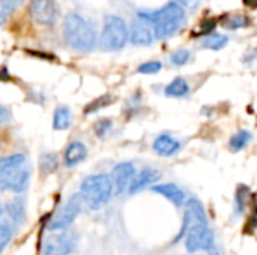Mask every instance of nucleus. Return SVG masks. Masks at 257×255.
Masks as SVG:
<instances>
[{
	"label": "nucleus",
	"mask_w": 257,
	"mask_h": 255,
	"mask_svg": "<svg viewBox=\"0 0 257 255\" xmlns=\"http://www.w3.org/2000/svg\"><path fill=\"white\" fill-rule=\"evenodd\" d=\"M63 38L68 47L87 53L96 45V32L89 21L78 14H68L63 23Z\"/></svg>",
	"instance_id": "f257e3e1"
},
{
	"label": "nucleus",
	"mask_w": 257,
	"mask_h": 255,
	"mask_svg": "<svg viewBox=\"0 0 257 255\" xmlns=\"http://www.w3.org/2000/svg\"><path fill=\"white\" fill-rule=\"evenodd\" d=\"M143 21H152L154 23V36L158 39H166L169 36H172L175 32L179 30V27L184 23L185 18V11L176 3V2H170L169 5H166L164 8L155 11V12H149L140 14Z\"/></svg>",
	"instance_id": "f03ea898"
},
{
	"label": "nucleus",
	"mask_w": 257,
	"mask_h": 255,
	"mask_svg": "<svg viewBox=\"0 0 257 255\" xmlns=\"http://www.w3.org/2000/svg\"><path fill=\"white\" fill-rule=\"evenodd\" d=\"M80 197L92 210L101 209L113 197V186L108 174L87 176L80 185Z\"/></svg>",
	"instance_id": "7ed1b4c3"
},
{
	"label": "nucleus",
	"mask_w": 257,
	"mask_h": 255,
	"mask_svg": "<svg viewBox=\"0 0 257 255\" xmlns=\"http://www.w3.org/2000/svg\"><path fill=\"white\" fill-rule=\"evenodd\" d=\"M128 41V26L122 17L107 15L104 29L99 38V48L102 51H119Z\"/></svg>",
	"instance_id": "20e7f679"
},
{
	"label": "nucleus",
	"mask_w": 257,
	"mask_h": 255,
	"mask_svg": "<svg viewBox=\"0 0 257 255\" xmlns=\"http://www.w3.org/2000/svg\"><path fill=\"white\" fill-rule=\"evenodd\" d=\"M185 234V248L188 252H209L215 246V236L208 224H193L187 228Z\"/></svg>",
	"instance_id": "39448f33"
},
{
	"label": "nucleus",
	"mask_w": 257,
	"mask_h": 255,
	"mask_svg": "<svg viewBox=\"0 0 257 255\" xmlns=\"http://www.w3.org/2000/svg\"><path fill=\"white\" fill-rule=\"evenodd\" d=\"M83 200L80 197V194H74L71 195L66 203L56 212V215L51 218L50 221V230L51 231H63L68 230V227L77 219V216L80 215L81 209H83Z\"/></svg>",
	"instance_id": "423d86ee"
},
{
	"label": "nucleus",
	"mask_w": 257,
	"mask_h": 255,
	"mask_svg": "<svg viewBox=\"0 0 257 255\" xmlns=\"http://www.w3.org/2000/svg\"><path fill=\"white\" fill-rule=\"evenodd\" d=\"M30 167L20 165L0 176V191H9L14 194H23L30 183Z\"/></svg>",
	"instance_id": "0eeeda50"
},
{
	"label": "nucleus",
	"mask_w": 257,
	"mask_h": 255,
	"mask_svg": "<svg viewBox=\"0 0 257 255\" xmlns=\"http://www.w3.org/2000/svg\"><path fill=\"white\" fill-rule=\"evenodd\" d=\"M77 245V234L72 230H63L45 240L44 255H71Z\"/></svg>",
	"instance_id": "6e6552de"
},
{
	"label": "nucleus",
	"mask_w": 257,
	"mask_h": 255,
	"mask_svg": "<svg viewBox=\"0 0 257 255\" xmlns=\"http://www.w3.org/2000/svg\"><path fill=\"white\" fill-rule=\"evenodd\" d=\"M30 15L39 26L51 27L59 20V6L56 0H33L30 3Z\"/></svg>",
	"instance_id": "1a4fd4ad"
},
{
	"label": "nucleus",
	"mask_w": 257,
	"mask_h": 255,
	"mask_svg": "<svg viewBox=\"0 0 257 255\" xmlns=\"http://www.w3.org/2000/svg\"><path fill=\"white\" fill-rule=\"evenodd\" d=\"M134 174H136V167H134L133 162H120V164H117L113 168L111 174L108 176L110 180H111L113 194L114 195H122L123 192H126Z\"/></svg>",
	"instance_id": "9d476101"
},
{
	"label": "nucleus",
	"mask_w": 257,
	"mask_h": 255,
	"mask_svg": "<svg viewBox=\"0 0 257 255\" xmlns=\"http://www.w3.org/2000/svg\"><path fill=\"white\" fill-rule=\"evenodd\" d=\"M193 224H208V216L205 212L203 204L197 198H190L185 203V213H184V225H182V233L185 234L187 228Z\"/></svg>",
	"instance_id": "9b49d317"
},
{
	"label": "nucleus",
	"mask_w": 257,
	"mask_h": 255,
	"mask_svg": "<svg viewBox=\"0 0 257 255\" xmlns=\"http://www.w3.org/2000/svg\"><path fill=\"white\" fill-rule=\"evenodd\" d=\"M160 177H161V174L157 170H154V168H142L139 173L136 171V174H134V177H133V180L130 183L128 192L136 194V192H139V191H142L145 188H149L155 182H158Z\"/></svg>",
	"instance_id": "f8f14e48"
},
{
	"label": "nucleus",
	"mask_w": 257,
	"mask_h": 255,
	"mask_svg": "<svg viewBox=\"0 0 257 255\" xmlns=\"http://www.w3.org/2000/svg\"><path fill=\"white\" fill-rule=\"evenodd\" d=\"M3 212L8 215L9 218V222L12 224V227H20L24 224L26 221V201L24 198L21 197H14L11 201H8L5 206H3Z\"/></svg>",
	"instance_id": "ddd939ff"
},
{
	"label": "nucleus",
	"mask_w": 257,
	"mask_h": 255,
	"mask_svg": "<svg viewBox=\"0 0 257 255\" xmlns=\"http://www.w3.org/2000/svg\"><path fill=\"white\" fill-rule=\"evenodd\" d=\"M128 38L134 45H151L154 41V32L146 21L139 20L134 21L131 30H128Z\"/></svg>",
	"instance_id": "4468645a"
},
{
	"label": "nucleus",
	"mask_w": 257,
	"mask_h": 255,
	"mask_svg": "<svg viewBox=\"0 0 257 255\" xmlns=\"http://www.w3.org/2000/svg\"><path fill=\"white\" fill-rule=\"evenodd\" d=\"M152 149L157 155L169 158V156H173L179 152L181 143L169 134H161L154 140Z\"/></svg>",
	"instance_id": "2eb2a0df"
},
{
	"label": "nucleus",
	"mask_w": 257,
	"mask_h": 255,
	"mask_svg": "<svg viewBox=\"0 0 257 255\" xmlns=\"http://www.w3.org/2000/svg\"><path fill=\"white\" fill-rule=\"evenodd\" d=\"M151 189L154 192L166 197L176 207H181L185 203V194H184V191L178 185H175V183H158V185H154Z\"/></svg>",
	"instance_id": "dca6fc26"
},
{
	"label": "nucleus",
	"mask_w": 257,
	"mask_h": 255,
	"mask_svg": "<svg viewBox=\"0 0 257 255\" xmlns=\"http://www.w3.org/2000/svg\"><path fill=\"white\" fill-rule=\"evenodd\" d=\"M87 156V147L81 141H72L66 146L63 152V164L66 167H75L83 162Z\"/></svg>",
	"instance_id": "f3484780"
},
{
	"label": "nucleus",
	"mask_w": 257,
	"mask_h": 255,
	"mask_svg": "<svg viewBox=\"0 0 257 255\" xmlns=\"http://www.w3.org/2000/svg\"><path fill=\"white\" fill-rule=\"evenodd\" d=\"M72 114L68 107H57L53 116V128L56 131H65L71 126Z\"/></svg>",
	"instance_id": "a211bd4d"
},
{
	"label": "nucleus",
	"mask_w": 257,
	"mask_h": 255,
	"mask_svg": "<svg viewBox=\"0 0 257 255\" xmlns=\"http://www.w3.org/2000/svg\"><path fill=\"white\" fill-rule=\"evenodd\" d=\"M164 93L169 98H184L190 93V86H188L187 80L178 77L166 87Z\"/></svg>",
	"instance_id": "6ab92c4d"
},
{
	"label": "nucleus",
	"mask_w": 257,
	"mask_h": 255,
	"mask_svg": "<svg viewBox=\"0 0 257 255\" xmlns=\"http://www.w3.org/2000/svg\"><path fill=\"white\" fill-rule=\"evenodd\" d=\"M26 164V156L23 153H14V155H8L0 158V176Z\"/></svg>",
	"instance_id": "aec40b11"
},
{
	"label": "nucleus",
	"mask_w": 257,
	"mask_h": 255,
	"mask_svg": "<svg viewBox=\"0 0 257 255\" xmlns=\"http://www.w3.org/2000/svg\"><path fill=\"white\" fill-rule=\"evenodd\" d=\"M251 132L250 131H245V129H242V131H238L236 134H233L232 137H230V140H229V147H230V150L232 152H239V150H242L244 147H247L248 146V143L251 141Z\"/></svg>",
	"instance_id": "412c9836"
},
{
	"label": "nucleus",
	"mask_w": 257,
	"mask_h": 255,
	"mask_svg": "<svg viewBox=\"0 0 257 255\" xmlns=\"http://www.w3.org/2000/svg\"><path fill=\"white\" fill-rule=\"evenodd\" d=\"M229 42V38L226 35H221V33H212V35H208L203 42H202V47L203 48H209V50H221L227 45Z\"/></svg>",
	"instance_id": "4be33fe9"
},
{
	"label": "nucleus",
	"mask_w": 257,
	"mask_h": 255,
	"mask_svg": "<svg viewBox=\"0 0 257 255\" xmlns=\"http://www.w3.org/2000/svg\"><path fill=\"white\" fill-rule=\"evenodd\" d=\"M14 236V227L9 221H0V254L9 245Z\"/></svg>",
	"instance_id": "5701e85b"
},
{
	"label": "nucleus",
	"mask_w": 257,
	"mask_h": 255,
	"mask_svg": "<svg viewBox=\"0 0 257 255\" xmlns=\"http://www.w3.org/2000/svg\"><path fill=\"white\" fill-rule=\"evenodd\" d=\"M39 167L45 173H53L57 168V155L56 153H45L39 159Z\"/></svg>",
	"instance_id": "b1692460"
},
{
	"label": "nucleus",
	"mask_w": 257,
	"mask_h": 255,
	"mask_svg": "<svg viewBox=\"0 0 257 255\" xmlns=\"http://www.w3.org/2000/svg\"><path fill=\"white\" fill-rule=\"evenodd\" d=\"M226 29L229 30H236V29H242L245 26H248V18L244 17V15H235L232 18H229L226 23H224Z\"/></svg>",
	"instance_id": "393cba45"
},
{
	"label": "nucleus",
	"mask_w": 257,
	"mask_h": 255,
	"mask_svg": "<svg viewBox=\"0 0 257 255\" xmlns=\"http://www.w3.org/2000/svg\"><path fill=\"white\" fill-rule=\"evenodd\" d=\"M190 57H191V54H190L188 50H176V51L172 54L170 60H172V63L176 65V66H184L185 63H188Z\"/></svg>",
	"instance_id": "a878e982"
},
{
	"label": "nucleus",
	"mask_w": 257,
	"mask_h": 255,
	"mask_svg": "<svg viewBox=\"0 0 257 255\" xmlns=\"http://www.w3.org/2000/svg\"><path fill=\"white\" fill-rule=\"evenodd\" d=\"M163 69V63L161 62H146V63H142L137 71L140 74H157Z\"/></svg>",
	"instance_id": "bb28decb"
},
{
	"label": "nucleus",
	"mask_w": 257,
	"mask_h": 255,
	"mask_svg": "<svg viewBox=\"0 0 257 255\" xmlns=\"http://www.w3.org/2000/svg\"><path fill=\"white\" fill-rule=\"evenodd\" d=\"M111 102V99L108 98V96H102V98H98V99H95L92 104H89L87 107H86V110H84V113L87 114V113H93V111H98L99 108H102V107H105V105H108Z\"/></svg>",
	"instance_id": "cd10ccee"
},
{
	"label": "nucleus",
	"mask_w": 257,
	"mask_h": 255,
	"mask_svg": "<svg viewBox=\"0 0 257 255\" xmlns=\"http://www.w3.org/2000/svg\"><path fill=\"white\" fill-rule=\"evenodd\" d=\"M23 3H24V0H0V11H3V12L11 15Z\"/></svg>",
	"instance_id": "c85d7f7f"
},
{
	"label": "nucleus",
	"mask_w": 257,
	"mask_h": 255,
	"mask_svg": "<svg viewBox=\"0 0 257 255\" xmlns=\"http://www.w3.org/2000/svg\"><path fill=\"white\" fill-rule=\"evenodd\" d=\"M111 128V122L110 120H99L95 126V131H96V135L101 137L104 134H107Z\"/></svg>",
	"instance_id": "c756f323"
},
{
	"label": "nucleus",
	"mask_w": 257,
	"mask_h": 255,
	"mask_svg": "<svg viewBox=\"0 0 257 255\" xmlns=\"http://www.w3.org/2000/svg\"><path fill=\"white\" fill-rule=\"evenodd\" d=\"M214 29H215V21L214 20H205L200 26L199 33L200 35H209L211 32H214Z\"/></svg>",
	"instance_id": "7c9ffc66"
},
{
	"label": "nucleus",
	"mask_w": 257,
	"mask_h": 255,
	"mask_svg": "<svg viewBox=\"0 0 257 255\" xmlns=\"http://www.w3.org/2000/svg\"><path fill=\"white\" fill-rule=\"evenodd\" d=\"M176 3L185 11V9H188V11H196L197 8H199V0H176Z\"/></svg>",
	"instance_id": "2f4dec72"
},
{
	"label": "nucleus",
	"mask_w": 257,
	"mask_h": 255,
	"mask_svg": "<svg viewBox=\"0 0 257 255\" xmlns=\"http://www.w3.org/2000/svg\"><path fill=\"white\" fill-rule=\"evenodd\" d=\"M9 120H11V113H9V110H8L6 107L0 105V125L8 123Z\"/></svg>",
	"instance_id": "473e14b6"
},
{
	"label": "nucleus",
	"mask_w": 257,
	"mask_h": 255,
	"mask_svg": "<svg viewBox=\"0 0 257 255\" xmlns=\"http://www.w3.org/2000/svg\"><path fill=\"white\" fill-rule=\"evenodd\" d=\"M9 18V14H6V12H3V11H0V27L6 23V20Z\"/></svg>",
	"instance_id": "72a5a7b5"
},
{
	"label": "nucleus",
	"mask_w": 257,
	"mask_h": 255,
	"mask_svg": "<svg viewBox=\"0 0 257 255\" xmlns=\"http://www.w3.org/2000/svg\"><path fill=\"white\" fill-rule=\"evenodd\" d=\"M2 215H3V204L0 203V221H2Z\"/></svg>",
	"instance_id": "f704fd0d"
}]
</instances>
